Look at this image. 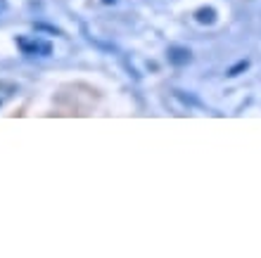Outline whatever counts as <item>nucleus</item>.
Wrapping results in <instances>:
<instances>
[{"instance_id":"f257e3e1","label":"nucleus","mask_w":261,"mask_h":258,"mask_svg":"<svg viewBox=\"0 0 261 258\" xmlns=\"http://www.w3.org/2000/svg\"><path fill=\"white\" fill-rule=\"evenodd\" d=\"M17 45H19V50L24 54H50V43L45 41H38V38H17Z\"/></svg>"}]
</instances>
